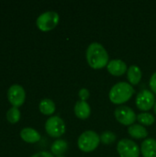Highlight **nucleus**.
Returning <instances> with one entry per match:
<instances>
[{"instance_id":"f257e3e1","label":"nucleus","mask_w":156,"mask_h":157,"mask_svg":"<svg viewBox=\"0 0 156 157\" xmlns=\"http://www.w3.org/2000/svg\"><path fill=\"white\" fill-rule=\"evenodd\" d=\"M86 61L89 66L93 69H102L108 65V53L104 46L98 42H92L86 49Z\"/></svg>"},{"instance_id":"f03ea898","label":"nucleus","mask_w":156,"mask_h":157,"mask_svg":"<svg viewBox=\"0 0 156 157\" xmlns=\"http://www.w3.org/2000/svg\"><path fill=\"white\" fill-rule=\"evenodd\" d=\"M134 93L132 86L126 82H120L114 85L108 94L109 100L116 105H121L131 99Z\"/></svg>"},{"instance_id":"7ed1b4c3","label":"nucleus","mask_w":156,"mask_h":157,"mask_svg":"<svg viewBox=\"0 0 156 157\" xmlns=\"http://www.w3.org/2000/svg\"><path fill=\"white\" fill-rule=\"evenodd\" d=\"M100 143V136L94 131H86L77 140L78 148L85 153L93 152L98 147Z\"/></svg>"},{"instance_id":"20e7f679","label":"nucleus","mask_w":156,"mask_h":157,"mask_svg":"<svg viewBox=\"0 0 156 157\" xmlns=\"http://www.w3.org/2000/svg\"><path fill=\"white\" fill-rule=\"evenodd\" d=\"M59 20L60 17L57 12L46 11L38 17L36 25L41 31H50L58 25Z\"/></svg>"},{"instance_id":"39448f33","label":"nucleus","mask_w":156,"mask_h":157,"mask_svg":"<svg viewBox=\"0 0 156 157\" xmlns=\"http://www.w3.org/2000/svg\"><path fill=\"white\" fill-rule=\"evenodd\" d=\"M46 132L53 138H59L65 132V123L58 116H52L49 118L45 122Z\"/></svg>"},{"instance_id":"423d86ee","label":"nucleus","mask_w":156,"mask_h":157,"mask_svg":"<svg viewBox=\"0 0 156 157\" xmlns=\"http://www.w3.org/2000/svg\"><path fill=\"white\" fill-rule=\"evenodd\" d=\"M117 151L120 157H139L141 154L138 144L130 139H121L117 144Z\"/></svg>"},{"instance_id":"0eeeda50","label":"nucleus","mask_w":156,"mask_h":157,"mask_svg":"<svg viewBox=\"0 0 156 157\" xmlns=\"http://www.w3.org/2000/svg\"><path fill=\"white\" fill-rule=\"evenodd\" d=\"M155 97L154 94L148 89H143L138 93L136 97V106L140 110L144 112L150 110L154 107L155 104Z\"/></svg>"},{"instance_id":"6e6552de","label":"nucleus","mask_w":156,"mask_h":157,"mask_svg":"<svg viewBox=\"0 0 156 157\" xmlns=\"http://www.w3.org/2000/svg\"><path fill=\"white\" fill-rule=\"evenodd\" d=\"M115 118L122 125L131 126L134 124V121L137 120V116L132 109L127 106H120L115 109Z\"/></svg>"},{"instance_id":"1a4fd4ad","label":"nucleus","mask_w":156,"mask_h":157,"mask_svg":"<svg viewBox=\"0 0 156 157\" xmlns=\"http://www.w3.org/2000/svg\"><path fill=\"white\" fill-rule=\"evenodd\" d=\"M7 98L13 107H20L26 98V93L24 88L17 84L12 85L7 91Z\"/></svg>"},{"instance_id":"9d476101","label":"nucleus","mask_w":156,"mask_h":157,"mask_svg":"<svg viewBox=\"0 0 156 157\" xmlns=\"http://www.w3.org/2000/svg\"><path fill=\"white\" fill-rule=\"evenodd\" d=\"M107 69L109 74H111L112 75H115V76H121L128 71L126 63L120 59L111 60L108 63Z\"/></svg>"},{"instance_id":"9b49d317","label":"nucleus","mask_w":156,"mask_h":157,"mask_svg":"<svg viewBox=\"0 0 156 157\" xmlns=\"http://www.w3.org/2000/svg\"><path fill=\"white\" fill-rule=\"evenodd\" d=\"M141 153L143 157H156V140L145 139L141 145Z\"/></svg>"},{"instance_id":"f8f14e48","label":"nucleus","mask_w":156,"mask_h":157,"mask_svg":"<svg viewBox=\"0 0 156 157\" xmlns=\"http://www.w3.org/2000/svg\"><path fill=\"white\" fill-rule=\"evenodd\" d=\"M74 114L80 120H86L91 114V108L86 101L79 100L74 105Z\"/></svg>"},{"instance_id":"ddd939ff","label":"nucleus","mask_w":156,"mask_h":157,"mask_svg":"<svg viewBox=\"0 0 156 157\" xmlns=\"http://www.w3.org/2000/svg\"><path fill=\"white\" fill-rule=\"evenodd\" d=\"M20 137L21 139L29 144H34L38 143L40 140V134L32 128H24L20 132Z\"/></svg>"},{"instance_id":"4468645a","label":"nucleus","mask_w":156,"mask_h":157,"mask_svg":"<svg viewBox=\"0 0 156 157\" xmlns=\"http://www.w3.org/2000/svg\"><path fill=\"white\" fill-rule=\"evenodd\" d=\"M142 76H143V73H142V70L140 69L139 66L134 64V65H131L128 68L127 77H128V80L131 86L132 85L133 86L138 85L142 79Z\"/></svg>"},{"instance_id":"2eb2a0df","label":"nucleus","mask_w":156,"mask_h":157,"mask_svg":"<svg viewBox=\"0 0 156 157\" xmlns=\"http://www.w3.org/2000/svg\"><path fill=\"white\" fill-rule=\"evenodd\" d=\"M129 134L134 139H145L148 136L146 128L141 124H132L128 129Z\"/></svg>"},{"instance_id":"dca6fc26","label":"nucleus","mask_w":156,"mask_h":157,"mask_svg":"<svg viewBox=\"0 0 156 157\" xmlns=\"http://www.w3.org/2000/svg\"><path fill=\"white\" fill-rule=\"evenodd\" d=\"M55 109L56 107L54 102L50 98H44L39 104V109L44 115H51L54 113Z\"/></svg>"},{"instance_id":"f3484780","label":"nucleus","mask_w":156,"mask_h":157,"mask_svg":"<svg viewBox=\"0 0 156 157\" xmlns=\"http://www.w3.org/2000/svg\"><path fill=\"white\" fill-rule=\"evenodd\" d=\"M68 150V144L64 140H56L51 146V151L52 155L59 156L63 155Z\"/></svg>"},{"instance_id":"a211bd4d","label":"nucleus","mask_w":156,"mask_h":157,"mask_svg":"<svg viewBox=\"0 0 156 157\" xmlns=\"http://www.w3.org/2000/svg\"><path fill=\"white\" fill-rule=\"evenodd\" d=\"M137 121L141 123V125L145 126H151L154 123L155 118L153 114L149 112H142L139 115H137Z\"/></svg>"},{"instance_id":"6ab92c4d","label":"nucleus","mask_w":156,"mask_h":157,"mask_svg":"<svg viewBox=\"0 0 156 157\" xmlns=\"http://www.w3.org/2000/svg\"><path fill=\"white\" fill-rule=\"evenodd\" d=\"M20 119V111L17 108L12 107L6 112V120L10 123H17Z\"/></svg>"},{"instance_id":"aec40b11","label":"nucleus","mask_w":156,"mask_h":157,"mask_svg":"<svg viewBox=\"0 0 156 157\" xmlns=\"http://www.w3.org/2000/svg\"><path fill=\"white\" fill-rule=\"evenodd\" d=\"M116 134L110 131L103 132L100 135V142L104 144H110L116 141Z\"/></svg>"},{"instance_id":"412c9836","label":"nucleus","mask_w":156,"mask_h":157,"mask_svg":"<svg viewBox=\"0 0 156 157\" xmlns=\"http://www.w3.org/2000/svg\"><path fill=\"white\" fill-rule=\"evenodd\" d=\"M78 96H79V98L80 100L82 101H86L89 97H90V93H89V90L86 89V88H81L78 92Z\"/></svg>"},{"instance_id":"4be33fe9","label":"nucleus","mask_w":156,"mask_h":157,"mask_svg":"<svg viewBox=\"0 0 156 157\" xmlns=\"http://www.w3.org/2000/svg\"><path fill=\"white\" fill-rule=\"evenodd\" d=\"M149 86H150V88L152 90V92L156 95V72L153 74V75L151 76L150 78V82H149Z\"/></svg>"},{"instance_id":"5701e85b","label":"nucleus","mask_w":156,"mask_h":157,"mask_svg":"<svg viewBox=\"0 0 156 157\" xmlns=\"http://www.w3.org/2000/svg\"><path fill=\"white\" fill-rule=\"evenodd\" d=\"M30 157H53V155L48 152H44V151H41V152H39L35 155H33L32 156Z\"/></svg>"},{"instance_id":"b1692460","label":"nucleus","mask_w":156,"mask_h":157,"mask_svg":"<svg viewBox=\"0 0 156 157\" xmlns=\"http://www.w3.org/2000/svg\"><path fill=\"white\" fill-rule=\"evenodd\" d=\"M154 113L156 114V102L155 104H154Z\"/></svg>"},{"instance_id":"393cba45","label":"nucleus","mask_w":156,"mask_h":157,"mask_svg":"<svg viewBox=\"0 0 156 157\" xmlns=\"http://www.w3.org/2000/svg\"><path fill=\"white\" fill-rule=\"evenodd\" d=\"M56 157H65L64 155H59V156H56Z\"/></svg>"}]
</instances>
